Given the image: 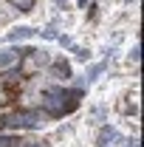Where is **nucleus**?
<instances>
[{"label": "nucleus", "instance_id": "f257e3e1", "mask_svg": "<svg viewBox=\"0 0 144 147\" xmlns=\"http://www.w3.org/2000/svg\"><path fill=\"white\" fill-rule=\"evenodd\" d=\"M42 105L45 110L51 113V116H62V113H68L79 105V93H65V91H51L45 99H42Z\"/></svg>", "mask_w": 144, "mask_h": 147}, {"label": "nucleus", "instance_id": "f03ea898", "mask_svg": "<svg viewBox=\"0 0 144 147\" xmlns=\"http://www.w3.org/2000/svg\"><path fill=\"white\" fill-rule=\"evenodd\" d=\"M17 62V51H0V68H9V65H14Z\"/></svg>", "mask_w": 144, "mask_h": 147}, {"label": "nucleus", "instance_id": "7ed1b4c3", "mask_svg": "<svg viewBox=\"0 0 144 147\" xmlns=\"http://www.w3.org/2000/svg\"><path fill=\"white\" fill-rule=\"evenodd\" d=\"M11 6H14V9H20V11H28V9L34 6V0H11Z\"/></svg>", "mask_w": 144, "mask_h": 147}, {"label": "nucleus", "instance_id": "20e7f679", "mask_svg": "<svg viewBox=\"0 0 144 147\" xmlns=\"http://www.w3.org/2000/svg\"><path fill=\"white\" fill-rule=\"evenodd\" d=\"M20 139H11V136H0V147H17Z\"/></svg>", "mask_w": 144, "mask_h": 147}]
</instances>
